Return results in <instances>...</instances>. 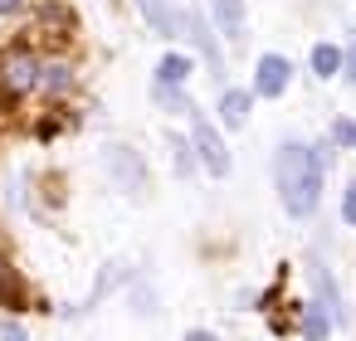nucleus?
Returning a JSON list of instances; mask_svg holds the SVG:
<instances>
[{"mask_svg": "<svg viewBox=\"0 0 356 341\" xmlns=\"http://www.w3.org/2000/svg\"><path fill=\"white\" fill-rule=\"evenodd\" d=\"M20 288H15V278H10V268H6V258H0V297H15Z\"/></svg>", "mask_w": 356, "mask_h": 341, "instance_id": "17", "label": "nucleus"}, {"mask_svg": "<svg viewBox=\"0 0 356 341\" xmlns=\"http://www.w3.org/2000/svg\"><path fill=\"white\" fill-rule=\"evenodd\" d=\"M191 78V59L186 54H166L161 64H156V83H171V88H181Z\"/></svg>", "mask_w": 356, "mask_h": 341, "instance_id": "9", "label": "nucleus"}, {"mask_svg": "<svg viewBox=\"0 0 356 341\" xmlns=\"http://www.w3.org/2000/svg\"><path fill=\"white\" fill-rule=\"evenodd\" d=\"M322 171H327V156L307 151L302 142H283L278 156H273V181H278V200L288 215H312L317 200H322Z\"/></svg>", "mask_w": 356, "mask_h": 341, "instance_id": "1", "label": "nucleus"}, {"mask_svg": "<svg viewBox=\"0 0 356 341\" xmlns=\"http://www.w3.org/2000/svg\"><path fill=\"white\" fill-rule=\"evenodd\" d=\"M108 171H113V181H118V185H127L132 195H142L147 171H142V156H137L132 147H108Z\"/></svg>", "mask_w": 356, "mask_h": 341, "instance_id": "3", "label": "nucleus"}, {"mask_svg": "<svg viewBox=\"0 0 356 341\" xmlns=\"http://www.w3.org/2000/svg\"><path fill=\"white\" fill-rule=\"evenodd\" d=\"M0 83H6L10 93H30L40 83V64L30 54H10L6 64H0Z\"/></svg>", "mask_w": 356, "mask_h": 341, "instance_id": "4", "label": "nucleus"}, {"mask_svg": "<svg viewBox=\"0 0 356 341\" xmlns=\"http://www.w3.org/2000/svg\"><path fill=\"white\" fill-rule=\"evenodd\" d=\"M0 341H25V331H20V326H10V322H6V326H0Z\"/></svg>", "mask_w": 356, "mask_h": 341, "instance_id": "19", "label": "nucleus"}, {"mask_svg": "<svg viewBox=\"0 0 356 341\" xmlns=\"http://www.w3.org/2000/svg\"><path fill=\"white\" fill-rule=\"evenodd\" d=\"M10 10H20V0H0V15H10Z\"/></svg>", "mask_w": 356, "mask_h": 341, "instance_id": "20", "label": "nucleus"}, {"mask_svg": "<svg viewBox=\"0 0 356 341\" xmlns=\"http://www.w3.org/2000/svg\"><path fill=\"white\" fill-rule=\"evenodd\" d=\"M40 83L54 88V93H64V88H69V69H59V64H54V69H40Z\"/></svg>", "mask_w": 356, "mask_h": 341, "instance_id": "15", "label": "nucleus"}, {"mask_svg": "<svg viewBox=\"0 0 356 341\" xmlns=\"http://www.w3.org/2000/svg\"><path fill=\"white\" fill-rule=\"evenodd\" d=\"M249 113H254V98H249V93H239V88H229V93L220 98V122H225L229 132H239V127L249 122Z\"/></svg>", "mask_w": 356, "mask_h": 341, "instance_id": "8", "label": "nucleus"}, {"mask_svg": "<svg viewBox=\"0 0 356 341\" xmlns=\"http://www.w3.org/2000/svg\"><path fill=\"white\" fill-rule=\"evenodd\" d=\"M337 69H341V49H337V44H317V49H312V74H317V78H332Z\"/></svg>", "mask_w": 356, "mask_h": 341, "instance_id": "10", "label": "nucleus"}, {"mask_svg": "<svg viewBox=\"0 0 356 341\" xmlns=\"http://www.w3.org/2000/svg\"><path fill=\"white\" fill-rule=\"evenodd\" d=\"M142 6V15L152 20V30H161V35H186V15L171 6V0H137Z\"/></svg>", "mask_w": 356, "mask_h": 341, "instance_id": "6", "label": "nucleus"}, {"mask_svg": "<svg viewBox=\"0 0 356 341\" xmlns=\"http://www.w3.org/2000/svg\"><path fill=\"white\" fill-rule=\"evenodd\" d=\"M156 103H161V108H171V113H191L186 93H181V88H171V83H156Z\"/></svg>", "mask_w": 356, "mask_h": 341, "instance_id": "13", "label": "nucleus"}, {"mask_svg": "<svg viewBox=\"0 0 356 341\" xmlns=\"http://www.w3.org/2000/svg\"><path fill=\"white\" fill-rule=\"evenodd\" d=\"M341 219H346V224H356V185H351V190H346V200H341Z\"/></svg>", "mask_w": 356, "mask_h": 341, "instance_id": "18", "label": "nucleus"}, {"mask_svg": "<svg viewBox=\"0 0 356 341\" xmlns=\"http://www.w3.org/2000/svg\"><path fill=\"white\" fill-rule=\"evenodd\" d=\"M346 69H351V83H356V44H351V54H346Z\"/></svg>", "mask_w": 356, "mask_h": 341, "instance_id": "22", "label": "nucleus"}, {"mask_svg": "<svg viewBox=\"0 0 356 341\" xmlns=\"http://www.w3.org/2000/svg\"><path fill=\"white\" fill-rule=\"evenodd\" d=\"M210 15H215L220 35L244 40V0H210Z\"/></svg>", "mask_w": 356, "mask_h": 341, "instance_id": "7", "label": "nucleus"}, {"mask_svg": "<svg viewBox=\"0 0 356 341\" xmlns=\"http://www.w3.org/2000/svg\"><path fill=\"white\" fill-rule=\"evenodd\" d=\"M191 147H195V156L205 161V171L210 176H225L229 171V151H225V142H220V132L205 122V117H195V132H191Z\"/></svg>", "mask_w": 356, "mask_h": 341, "instance_id": "2", "label": "nucleus"}, {"mask_svg": "<svg viewBox=\"0 0 356 341\" xmlns=\"http://www.w3.org/2000/svg\"><path fill=\"white\" fill-rule=\"evenodd\" d=\"M332 137H337L341 147H356V122H346V117H341V122H332Z\"/></svg>", "mask_w": 356, "mask_h": 341, "instance_id": "16", "label": "nucleus"}, {"mask_svg": "<svg viewBox=\"0 0 356 341\" xmlns=\"http://www.w3.org/2000/svg\"><path fill=\"white\" fill-rule=\"evenodd\" d=\"M327 331H332V312L307 307V317H302V336H307V341H327Z\"/></svg>", "mask_w": 356, "mask_h": 341, "instance_id": "12", "label": "nucleus"}, {"mask_svg": "<svg viewBox=\"0 0 356 341\" xmlns=\"http://www.w3.org/2000/svg\"><path fill=\"white\" fill-rule=\"evenodd\" d=\"M288 78H293L288 59H278V54H264V59H259V83H254V88H259L264 98H278V93L288 88Z\"/></svg>", "mask_w": 356, "mask_h": 341, "instance_id": "5", "label": "nucleus"}, {"mask_svg": "<svg viewBox=\"0 0 356 341\" xmlns=\"http://www.w3.org/2000/svg\"><path fill=\"white\" fill-rule=\"evenodd\" d=\"M312 283H317V292H322V307H327L332 317H341V297H337V283H332V273H327L322 263L312 268Z\"/></svg>", "mask_w": 356, "mask_h": 341, "instance_id": "11", "label": "nucleus"}, {"mask_svg": "<svg viewBox=\"0 0 356 341\" xmlns=\"http://www.w3.org/2000/svg\"><path fill=\"white\" fill-rule=\"evenodd\" d=\"M166 151L176 156V171H181V176H191V147H186L181 137H166Z\"/></svg>", "mask_w": 356, "mask_h": 341, "instance_id": "14", "label": "nucleus"}, {"mask_svg": "<svg viewBox=\"0 0 356 341\" xmlns=\"http://www.w3.org/2000/svg\"><path fill=\"white\" fill-rule=\"evenodd\" d=\"M186 341H215V331H191Z\"/></svg>", "mask_w": 356, "mask_h": 341, "instance_id": "21", "label": "nucleus"}]
</instances>
